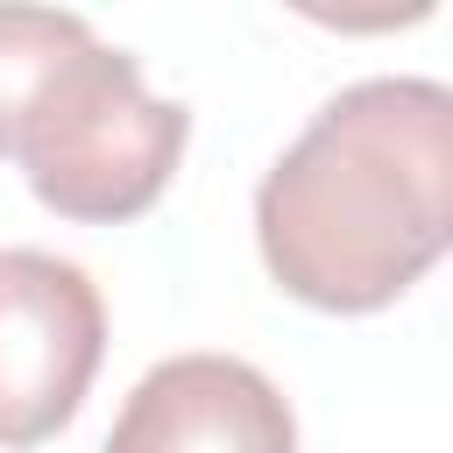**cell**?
<instances>
[{
    "mask_svg": "<svg viewBox=\"0 0 453 453\" xmlns=\"http://www.w3.org/2000/svg\"><path fill=\"white\" fill-rule=\"evenodd\" d=\"M453 241V92L439 78H361L255 184V248L311 311L396 304Z\"/></svg>",
    "mask_w": 453,
    "mask_h": 453,
    "instance_id": "1",
    "label": "cell"
},
{
    "mask_svg": "<svg viewBox=\"0 0 453 453\" xmlns=\"http://www.w3.org/2000/svg\"><path fill=\"white\" fill-rule=\"evenodd\" d=\"M184 142H191V113L149 92L142 57L92 35L35 92L14 134V163L57 219L120 226L170 191Z\"/></svg>",
    "mask_w": 453,
    "mask_h": 453,
    "instance_id": "2",
    "label": "cell"
},
{
    "mask_svg": "<svg viewBox=\"0 0 453 453\" xmlns=\"http://www.w3.org/2000/svg\"><path fill=\"white\" fill-rule=\"evenodd\" d=\"M106 354L99 283L50 248H0V453L57 439Z\"/></svg>",
    "mask_w": 453,
    "mask_h": 453,
    "instance_id": "3",
    "label": "cell"
},
{
    "mask_svg": "<svg viewBox=\"0 0 453 453\" xmlns=\"http://www.w3.org/2000/svg\"><path fill=\"white\" fill-rule=\"evenodd\" d=\"M99 453H297V418L255 361L170 354L127 389Z\"/></svg>",
    "mask_w": 453,
    "mask_h": 453,
    "instance_id": "4",
    "label": "cell"
},
{
    "mask_svg": "<svg viewBox=\"0 0 453 453\" xmlns=\"http://www.w3.org/2000/svg\"><path fill=\"white\" fill-rule=\"evenodd\" d=\"M92 42L85 14L64 7H0V163H14V134L35 106V92Z\"/></svg>",
    "mask_w": 453,
    "mask_h": 453,
    "instance_id": "5",
    "label": "cell"
}]
</instances>
